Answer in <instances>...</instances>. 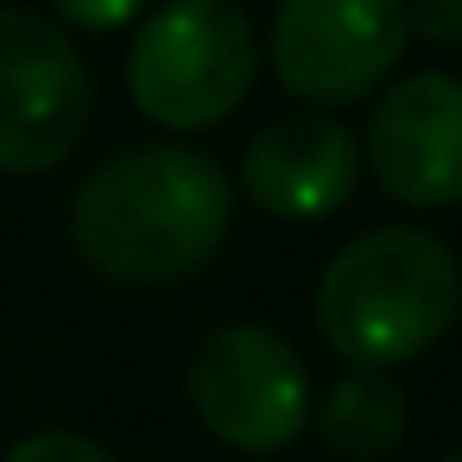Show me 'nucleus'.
I'll return each instance as SVG.
<instances>
[{"instance_id": "obj_4", "label": "nucleus", "mask_w": 462, "mask_h": 462, "mask_svg": "<svg viewBox=\"0 0 462 462\" xmlns=\"http://www.w3.org/2000/svg\"><path fill=\"white\" fill-rule=\"evenodd\" d=\"M184 393L197 424L235 456H285L310 430V367L266 323H222L190 348Z\"/></svg>"}, {"instance_id": "obj_7", "label": "nucleus", "mask_w": 462, "mask_h": 462, "mask_svg": "<svg viewBox=\"0 0 462 462\" xmlns=\"http://www.w3.org/2000/svg\"><path fill=\"white\" fill-rule=\"evenodd\" d=\"M361 171L405 209H456L462 203V77L411 70L386 96H374Z\"/></svg>"}, {"instance_id": "obj_8", "label": "nucleus", "mask_w": 462, "mask_h": 462, "mask_svg": "<svg viewBox=\"0 0 462 462\" xmlns=\"http://www.w3.org/2000/svg\"><path fill=\"white\" fill-rule=\"evenodd\" d=\"M361 184V140L317 108H291L266 121L241 152V197L285 222L336 216Z\"/></svg>"}, {"instance_id": "obj_9", "label": "nucleus", "mask_w": 462, "mask_h": 462, "mask_svg": "<svg viewBox=\"0 0 462 462\" xmlns=\"http://www.w3.org/2000/svg\"><path fill=\"white\" fill-rule=\"evenodd\" d=\"M310 424L323 437L329 456L342 462H380L405 443V424H411V405H405V386L393 374H367V367H348L342 380L323 386V399L310 405Z\"/></svg>"}, {"instance_id": "obj_1", "label": "nucleus", "mask_w": 462, "mask_h": 462, "mask_svg": "<svg viewBox=\"0 0 462 462\" xmlns=\"http://www.w3.org/2000/svg\"><path fill=\"white\" fill-rule=\"evenodd\" d=\"M235 222L228 171L197 146H121L70 197V247L115 285L197 279Z\"/></svg>"}, {"instance_id": "obj_6", "label": "nucleus", "mask_w": 462, "mask_h": 462, "mask_svg": "<svg viewBox=\"0 0 462 462\" xmlns=\"http://www.w3.org/2000/svg\"><path fill=\"white\" fill-rule=\"evenodd\" d=\"M405 0H279L266 58L285 96L329 115L367 102L405 58Z\"/></svg>"}, {"instance_id": "obj_13", "label": "nucleus", "mask_w": 462, "mask_h": 462, "mask_svg": "<svg viewBox=\"0 0 462 462\" xmlns=\"http://www.w3.org/2000/svg\"><path fill=\"white\" fill-rule=\"evenodd\" d=\"M443 462H462V449H449V456H443Z\"/></svg>"}, {"instance_id": "obj_3", "label": "nucleus", "mask_w": 462, "mask_h": 462, "mask_svg": "<svg viewBox=\"0 0 462 462\" xmlns=\"http://www.w3.org/2000/svg\"><path fill=\"white\" fill-rule=\"evenodd\" d=\"M260 77V32L235 0H165L127 45V96L165 134L222 127Z\"/></svg>"}, {"instance_id": "obj_10", "label": "nucleus", "mask_w": 462, "mask_h": 462, "mask_svg": "<svg viewBox=\"0 0 462 462\" xmlns=\"http://www.w3.org/2000/svg\"><path fill=\"white\" fill-rule=\"evenodd\" d=\"M0 462H121L102 437H89V430H64V424H51V430H32V437H20Z\"/></svg>"}, {"instance_id": "obj_2", "label": "nucleus", "mask_w": 462, "mask_h": 462, "mask_svg": "<svg viewBox=\"0 0 462 462\" xmlns=\"http://www.w3.org/2000/svg\"><path fill=\"white\" fill-rule=\"evenodd\" d=\"M462 317V260L443 235L386 222L329 254L317 273L323 342L367 374H393L430 355Z\"/></svg>"}, {"instance_id": "obj_12", "label": "nucleus", "mask_w": 462, "mask_h": 462, "mask_svg": "<svg viewBox=\"0 0 462 462\" xmlns=\"http://www.w3.org/2000/svg\"><path fill=\"white\" fill-rule=\"evenodd\" d=\"M146 14V0H51V20L77 32H121Z\"/></svg>"}, {"instance_id": "obj_5", "label": "nucleus", "mask_w": 462, "mask_h": 462, "mask_svg": "<svg viewBox=\"0 0 462 462\" xmlns=\"http://www.w3.org/2000/svg\"><path fill=\"white\" fill-rule=\"evenodd\" d=\"M96 115V77L51 14L0 7V171H58Z\"/></svg>"}, {"instance_id": "obj_11", "label": "nucleus", "mask_w": 462, "mask_h": 462, "mask_svg": "<svg viewBox=\"0 0 462 462\" xmlns=\"http://www.w3.org/2000/svg\"><path fill=\"white\" fill-rule=\"evenodd\" d=\"M405 32H418L430 51H462V0H405Z\"/></svg>"}]
</instances>
